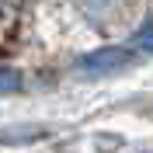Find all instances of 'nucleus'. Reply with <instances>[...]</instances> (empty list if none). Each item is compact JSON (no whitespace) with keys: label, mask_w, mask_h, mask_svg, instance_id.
<instances>
[{"label":"nucleus","mask_w":153,"mask_h":153,"mask_svg":"<svg viewBox=\"0 0 153 153\" xmlns=\"http://www.w3.org/2000/svg\"><path fill=\"white\" fill-rule=\"evenodd\" d=\"M132 52L122 45H105V49H94V52H87V56L76 59V73L80 76H108V73H118V70L132 66Z\"/></svg>","instance_id":"1"},{"label":"nucleus","mask_w":153,"mask_h":153,"mask_svg":"<svg viewBox=\"0 0 153 153\" xmlns=\"http://www.w3.org/2000/svg\"><path fill=\"white\" fill-rule=\"evenodd\" d=\"M21 73L18 70H10V66H0V94H18L21 91Z\"/></svg>","instance_id":"2"},{"label":"nucleus","mask_w":153,"mask_h":153,"mask_svg":"<svg viewBox=\"0 0 153 153\" xmlns=\"http://www.w3.org/2000/svg\"><path fill=\"white\" fill-rule=\"evenodd\" d=\"M132 45H136V49H143V52H153V18L132 35Z\"/></svg>","instance_id":"3"}]
</instances>
